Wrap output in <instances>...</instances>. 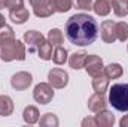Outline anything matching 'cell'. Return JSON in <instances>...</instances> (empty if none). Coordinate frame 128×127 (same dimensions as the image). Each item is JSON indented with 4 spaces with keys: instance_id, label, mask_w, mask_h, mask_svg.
Returning a JSON list of instances; mask_svg holds the SVG:
<instances>
[{
    "instance_id": "cell-1",
    "label": "cell",
    "mask_w": 128,
    "mask_h": 127,
    "mask_svg": "<svg viewBox=\"0 0 128 127\" xmlns=\"http://www.w3.org/2000/svg\"><path fill=\"white\" fill-rule=\"evenodd\" d=\"M66 36L73 45H91L98 37V24L88 14H74L66 23Z\"/></svg>"
},
{
    "instance_id": "cell-2",
    "label": "cell",
    "mask_w": 128,
    "mask_h": 127,
    "mask_svg": "<svg viewBox=\"0 0 128 127\" xmlns=\"http://www.w3.org/2000/svg\"><path fill=\"white\" fill-rule=\"evenodd\" d=\"M0 58L3 61L26 60V45L18 39H12L0 43Z\"/></svg>"
},
{
    "instance_id": "cell-3",
    "label": "cell",
    "mask_w": 128,
    "mask_h": 127,
    "mask_svg": "<svg viewBox=\"0 0 128 127\" xmlns=\"http://www.w3.org/2000/svg\"><path fill=\"white\" fill-rule=\"evenodd\" d=\"M109 103L119 112L128 111V84H113L109 88Z\"/></svg>"
},
{
    "instance_id": "cell-4",
    "label": "cell",
    "mask_w": 128,
    "mask_h": 127,
    "mask_svg": "<svg viewBox=\"0 0 128 127\" xmlns=\"http://www.w3.org/2000/svg\"><path fill=\"white\" fill-rule=\"evenodd\" d=\"M33 97L37 103L40 105H48L54 99V87L49 82H40L34 87L33 90Z\"/></svg>"
},
{
    "instance_id": "cell-5",
    "label": "cell",
    "mask_w": 128,
    "mask_h": 127,
    "mask_svg": "<svg viewBox=\"0 0 128 127\" xmlns=\"http://www.w3.org/2000/svg\"><path fill=\"white\" fill-rule=\"evenodd\" d=\"M48 82L54 88H64L68 84V73L64 69H60V67L51 69L49 73H48Z\"/></svg>"
},
{
    "instance_id": "cell-6",
    "label": "cell",
    "mask_w": 128,
    "mask_h": 127,
    "mask_svg": "<svg viewBox=\"0 0 128 127\" xmlns=\"http://www.w3.org/2000/svg\"><path fill=\"white\" fill-rule=\"evenodd\" d=\"M85 70L88 72V75H91L92 78L94 76H98L104 72V66H103V60L98 57V55H94V54H88L86 58H85V64H84Z\"/></svg>"
},
{
    "instance_id": "cell-7",
    "label": "cell",
    "mask_w": 128,
    "mask_h": 127,
    "mask_svg": "<svg viewBox=\"0 0 128 127\" xmlns=\"http://www.w3.org/2000/svg\"><path fill=\"white\" fill-rule=\"evenodd\" d=\"M33 8V12L37 18H48L54 14L51 0H28Z\"/></svg>"
},
{
    "instance_id": "cell-8",
    "label": "cell",
    "mask_w": 128,
    "mask_h": 127,
    "mask_svg": "<svg viewBox=\"0 0 128 127\" xmlns=\"http://www.w3.org/2000/svg\"><path fill=\"white\" fill-rule=\"evenodd\" d=\"M45 40H46L45 36L40 32L27 30V32L24 33V42H26L27 46H28V52H36V51L42 46V43H43Z\"/></svg>"
},
{
    "instance_id": "cell-9",
    "label": "cell",
    "mask_w": 128,
    "mask_h": 127,
    "mask_svg": "<svg viewBox=\"0 0 128 127\" xmlns=\"http://www.w3.org/2000/svg\"><path fill=\"white\" fill-rule=\"evenodd\" d=\"M33 82V76L28 72H16L12 78H10V85L16 90V91H22L27 90Z\"/></svg>"
},
{
    "instance_id": "cell-10",
    "label": "cell",
    "mask_w": 128,
    "mask_h": 127,
    "mask_svg": "<svg viewBox=\"0 0 128 127\" xmlns=\"http://www.w3.org/2000/svg\"><path fill=\"white\" fill-rule=\"evenodd\" d=\"M100 33H101V39L106 43H113L115 40H118L116 37V23L112 20H106L101 23L100 26Z\"/></svg>"
},
{
    "instance_id": "cell-11",
    "label": "cell",
    "mask_w": 128,
    "mask_h": 127,
    "mask_svg": "<svg viewBox=\"0 0 128 127\" xmlns=\"http://www.w3.org/2000/svg\"><path fill=\"white\" fill-rule=\"evenodd\" d=\"M94 118H96L97 126H100V127H110L115 124V115L110 111H107V109L98 111Z\"/></svg>"
},
{
    "instance_id": "cell-12",
    "label": "cell",
    "mask_w": 128,
    "mask_h": 127,
    "mask_svg": "<svg viewBox=\"0 0 128 127\" xmlns=\"http://www.w3.org/2000/svg\"><path fill=\"white\" fill-rule=\"evenodd\" d=\"M9 18L16 24H24L26 21H28L30 12H28V9L21 6V8H16V9H10L9 11Z\"/></svg>"
},
{
    "instance_id": "cell-13",
    "label": "cell",
    "mask_w": 128,
    "mask_h": 127,
    "mask_svg": "<svg viewBox=\"0 0 128 127\" xmlns=\"http://www.w3.org/2000/svg\"><path fill=\"white\" fill-rule=\"evenodd\" d=\"M106 106H107V103H106V99H104V94H92L90 99H88V108H90V111H92V112H98V111H103V109H106Z\"/></svg>"
},
{
    "instance_id": "cell-14",
    "label": "cell",
    "mask_w": 128,
    "mask_h": 127,
    "mask_svg": "<svg viewBox=\"0 0 128 127\" xmlns=\"http://www.w3.org/2000/svg\"><path fill=\"white\" fill-rule=\"evenodd\" d=\"M92 88L98 94H104L107 91V88H109V78L104 73H101L98 76H94V79H92Z\"/></svg>"
},
{
    "instance_id": "cell-15",
    "label": "cell",
    "mask_w": 128,
    "mask_h": 127,
    "mask_svg": "<svg viewBox=\"0 0 128 127\" xmlns=\"http://www.w3.org/2000/svg\"><path fill=\"white\" fill-rule=\"evenodd\" d=\"M92 11L100 17H106L112 11V0H96L92 5Z\"/></svg>"
},
{
    "instance_id": "cell-16",
    "label": "cell",
    "mask_w": 128,
    "mask_h": 127,
    "mask_svg": "<svg viewBox=\"0 0 128 127\" xmlns=\"http://www.w3.org/2000/svg\"><path fill=\"white\" fill-rule=\"evenodd\" d=\"M86 55H88V54H86L85 51H78V52L72 54L70 58H68V64H70V67L74 69V70L82 69L84 64H85V58H86Z\"/></svg>"
},
{
    "instance_id": "cell-17",
    "label": "cell",
    "mask_w": 128,
    "mask_h": 127,
    "mask_svg": "<svg viewBox=\"0 0 128 127\" xmlns=\"http://www.w3.org/2000/svg\"><path fill=\"white\" fill-rule=\"evenodd\" d=\"M39 117H40L39 109H37L36 106H33V105H28V106L24 109V112H22V118H24V121H26L27 124H34V123H37V121H39Z\"/></svg>"
},
{
    "instance_id": "cell-18",
    "label": "cell",
    "mask_w": 128,
    "mask_h": 127,
    "mask_svg": "<svg viewBox=\"0 0 128 127\" xmlns=\"http://www.w3.org/2000/svg\"><path fill=\"white\" fill-rule=\"evenodd\" d=\"M109 79H118V78H121L122 76V73H124V69H122V66L118 63H110L109 66H106L104 67V72H103Z\"/></svg>"
},
{
    "instance_id": "cell-19",
    "label": "cell",
    "mask_w": 128,
    "mask_h": 127,
    "mask_svg": "<svg viewBox=\"0 0 128 127\" xmlns=\"http://www.w3.org/2000/svg\"><path fill=\"white\" fill-rule=\"evenodd\" d=\"M14 112V102L9 96H0V115L9 117Z\"/></svg>"
},
{
    "instance_id": "cell-20",
    "label": "cell",
    "mask_w": 128,
    "mask_h": 127,
    "mask_svg": "<svg viewBox=\"0 0 128 127\" xmlns=\"http://www.w3.org/2000/svg\"><path fill=\"white\" fill-rule=\"evenodd\" d=\"M112 9L116 17L128 15V0H112Z\"/></svg>"
},
{
    "instance_id": "cell-21",
    "label": "cell",
    "mask_w": 128,
    "mask_h": 127,
    "mask_svg": "<svg viewBox=\"0 0 128 127\" xmlns=\"http://www.w3.org/2000/svg\"><path fill=\"white\" fill-rule=\"evenodd\" d=\"M48 42L52 46H61V43L64 42V34L60 29H51L48 33Z\"/></svg>"
},
{
    "instance_id": "cell-22",
    "label": "cell",
    "mask_w": 128,
    "mask_h": 127,
    "mask_svg": "<svg viewBox=\"0 0 128 127\" xmlns=\"http://www.w3.org/2000/svg\"><path fill=\"white\" fill-rule=\"evenodd\" d=\"M51 6H52L54 12L64 14V12H67V11L72 9L73 2L72 0H51Z\"/></svg>"
},
{
    "instance_id": "cell-23",
    "label": "cell",
    "mask_w": 128,
    "mask_h": 127,
    "mask_svg": "<svg viewBox=\"0 0 128 127\" xmlns=\"http://www.w3.org/2000/svg\"><path fill=\"white\" fill-rule=\"evenodd\" d=\"M67 49L63 46H55V49L52 51V61L55 64H64L67 61Z\"/></svg>"
},
{
    "instance_id": "cell-24",
    "label": "cell",
    "mask_w": 128,
    "mask_h": 127,
    "mask_svg": "<svg viewBox=\"0 0 128 127\" xmlns=\"http://www.w3.org/2000/svg\"><path fill=\"white\" fill-rule=\"evenodd\" d=\"M58 118H57V115L55 114H52V112H48V114H45L40 120H39V124L42 127H57L58 126Z\"/></svg>"
},
{
    "instance_id": "cell-25",
    "label": "cell",
    "mask_w": 128,
    "mask_h": 127,
    "mask_svg": "<svg viewBox=\"0 0 128 127\" xmlns=\"http://www.w3.org/2000/svg\"><path fill=\"white\" fill-rule=\"evenodd\" d=\"M37 55H39V58H42V60H51V58H52V45H51L48 40H45V42L42 43V46L37 49Z\"/></svg>"
},
{
    "instance_id": "cell-26",
    "label": "cell",
    "mask_w": 128,
    "mask_h": 127,
    "mask_svg": "<svg viewBox=\"0 0 128 127\" xmlns=\"http://www.w3.org/2000/svg\"><path fill=\"white\" fill-rule=\"evenodd\" d=\"M116 37L121 42H125L128 39V23L125 21L116 23Z\"/></svg>"
},
{
    "instance_id": "cell-27",
    "label": "cell",
    "mask_w": 128,
    "mask_h": 127,
    "mask_svg": "<svg viewBox=\"0 0 128 127\" xmlns=\"http://www.w3.org/2000/svg\"><path fill=\"white\" fill-rule=\"evenodd\" d=\"M12 39H15V32H14V29L12 27H9V26H2L0 27V43H3V42H6V40H12Z\"/></svg>"
},
{
    "instance_id": "cell-28",
    "label": "cell",
    "mask_w": 128,
    "mask_h": 127,
    "mask_svg": "<svg viewBox=\"0 0 128 127\" xmlns=\"http://www.w3.org/2000/svg\"><path fill=\"white\" fill-rule=\"evenodd\" d=\"M74 5L78 9H82V11L92 9V0H74Z\"/></svg>"
},
{
    "instance_id": "cell-29",
    "label": "cell",
    "mask_w": 128,
    "mask_h": 127,
    "mask_svg": "<svg viewBox=\"0 0 128 127\" xmlns=\"http://www.w3.org/2000/svg\"><path fill=\"white\" fill-rule=\"evenodd\" d=\"M24 6V0H8V9H16V8H21Z\"/></svg>"
},
{
    "instance_id": "cell-30",
    "label": "cell",
    "mask_w": 128,
    "mask_h": 127,
    "mask_svg": "<svg viewBox=\"0 0 128 127\" xmlns=\"http://www.w3.org/2000/svg\"><path fill=\"white\" fill-rule=\"evenodd\" d=\"M82 126L86 127H97V123H96V118H85V120H82Z\"/></svg>"
},
{
    "instance_id": "cell-31",
    "label": "cell",
    "mask_w": 128,
    "mask_h": 127,
    "mask_svg": "<svg viewBox=\"0 0 128 127\" xmlns=\"http://www.w3.org/2000/svg\"><path fill=\"white\" fill-rule=\"evenodd\" d=\"M119 124H121V127H128V115H125V117L121 118Z\"/></svg>"
},
{
    "instance_id": "cell-32",
    "label": "cell",
    "mask_w": 128,
    "mask_h": 127,
    "mask_svg": "<svg viewBox=\"0 0 128 127\" xmlns=\"http://www.w3.org/2000/svg\"><path fill=\"white\" fill-rule=\"evenodd\" d=\"M8 8V0H0V9Z\"/></svg>"
},
{
    "instance_id": "cell-33",
    "label": "cell",
    "mask_w": 128,
    "mask_h": 127,
    "mask_svg": "<svg viewBox=\"0 0 128 127\" xmlns=\"http://www.w3.org/2000/svg\"><path fill=\"white\" fill-rule=\"evenodd\" d=\"M2 26H4V17L0 14V27H2Z\"/></svg>"
},
{
    "instance_id": "cell-34",
    "label": "cell",
    "mask_w": 128,
    "mask_h": 127,
    "mask_svg": "<svg viewBox=\"0 0 128 127\" xmlns=\"http://www.w3.org/2000/svg\"><path fill=\"white\" fill-rule=\"evenodd\" d=\"M127 49H128V46H127Z\"/></svg>"
}]
</instances>
